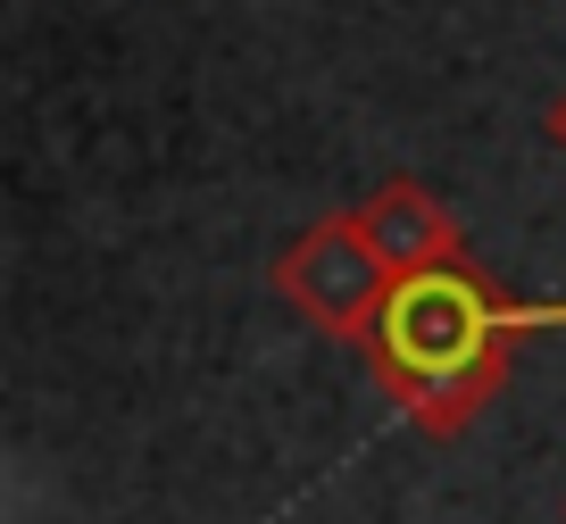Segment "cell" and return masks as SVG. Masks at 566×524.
Wrapping results in <instances>:
<instances>
[{
	"mask_svg": "<svg viewBox=\"0 0 566 524\" xmlns=\"http://www.w3.org/2000/svg\"><path fill=\"white\" fill-rule=\"evenodd\" d=\"M549 134H558V150H566V101H558V108H549Z\"/></svg>",
	"mask_w": 566,
	"mask_h": 524,
	"instance_id": "4",
	"label": "cell"
},
{
	"mask_svg": "<svg viewBox=\"0 0 566 524\" xmlns=\"http://www.w3.org/2000/svg\"><path fill=\"white\" fill-rule=\"evenodd\" d=\"M358 233L384 250L391 275H417V266H450V259H467L459 217H450L442 200L424 192L417 175H391V184H375V200H358Z\"/></svg>",
	"mask_w": 566,
	"mask_h": 524,
	"instance_id": "3",
	"label": "cell"
},
{
	"mask_svg": "<svg viewBox=\"0 0 566 524\" xmlns=\"http://www.w3.org/2000/svg\"><path fill=\"white\" fill-rule=\"evenodd\" d=\"M525 333H566V300H509L492 292L483 266L450 259V266L391 275L358 349L375 358L384 391L424 433H467L483 417V400L509 384V358Z\"/></svg>",
	"mask_w": 566,
	"mask_h": 524,
	"instance_id": "1",
	"label": "cell"
},
{
	"mask_svg": "<svg viewBox=\"0 0 566 524\" xmlns=\"http://www.w3.org/2000/svg\"><path fill=\"white\" fill-rule=\"evenodd\" d=\"M275 292L292 300L308 325L358 342L367 316L384 308V292H391V266H384V250L358 233V217H317V226L275 259Z\"/></svg>",
	"mask_w": 566,
	"mask_h": 524,
	"instance_id": "2",
	"label": "cell"
}]
</instances>
